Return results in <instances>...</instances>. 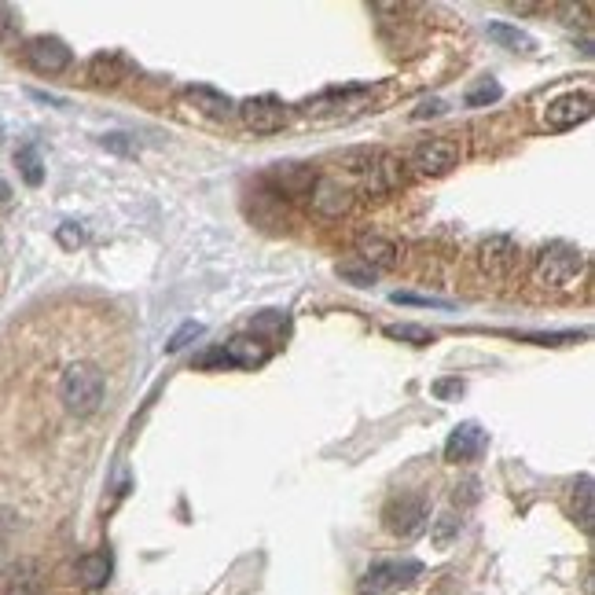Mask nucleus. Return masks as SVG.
I'll return each instance as SVG.
<instances>
[{"label": "nucleus", "mask_w": 595, "mask_h": 595, "mask_svg": "<svg viewBox=\"0 0 595 595\" xmlns=\"http://www.w3.org/2000/svg\"><path fill=\"white\" fill-rule=\"evenodd\" d=\"M103 371L89 360H78L63 371V382H59V397H63V408L70 416H92L96 408L103 405Z\"/></svg>", "instance_id": "obj_1"}, {"label": "nucleus", "mask_w": 595, "mask_h": 595, "mask_svg": "<svg viewBox=\"0 0 595 595\" xmlns=\"http://www.w3.org/2000/svg\"><path fill=\"white\" fill-rule=\"evenodd\" d=\"M584 269V254L570 243H548L533 261V283L537 287H566Z\"/></svg>", "instance_id": "obj_2"}, {"label": "nucleus", "mask_w": 595, "mask_h": 595, "mask_svg": "<svg viewBox=\"0 0 595 595\" xmlns=\"http://www.w3.org/2000/svg\"><path fill=\"white\" fill-rule=\"evenodd\" d=\"M419 577H423V562H416V559L375 562V566L360 577V595H397L401 588L416 584Z\"/></svg>", "instance_id": "obj_3"}, {"label": "nucleus", "mask_w": 595, "mask_h": 595, "mask_svg": "<svg viewBox=\"0 0 595 595\" xmlns=\"http://www.w3.org/2000/svg\"><path fill=\"white\" fill-rule=\"evenodd\" d=\"M427 518H430V511H427V500H423V496L401 493L386 504V511H382V526L390 529L393 537L412 540L427 529Z\"/></svg>", "instance_id": "obj_4"}, {"label": "nucleus", "mask_w": 595, "mask_h": 595, "mask_svg": "<svg viewBox=\"0 0 595 595\" xmlns=\"http://www.w3.org/2000/svg\"><path fill=\"white\" fill-rule=\"evenodd\" d=\"M460 162V144L452 136H430L416 147L412 155V166L423 173V177H445L452 166Z\"/></svg>", "instance_id": "obj_5"}, {"label": "nucleus", "mask_w": 595, "mask_h": 595, "mask_svg": "<svg viewBox=\"0 0 595 595\" xmlns=\"http://www.w3.org/2000/svg\"><path fill=\"white\" fill-rule=\"evenodd\" d=\"M353 199H357L353 188L342 184V180H335V177H316L313 191H309V203H313V210L320 217H327V221L349 214V210H353Z\"/></svg>", "instance_id": "obj_6"}, {"label": "nucleus", "mask_w": 595, "mask_h": 595, "mask_svg": "<svg viewBox=\"0 0 595 595\" xmlns=\"http://www.w3.org/2000/svg\"><path fill=\"white\" fill-rule=\"evenodd\" d=\"M405 184V166H401V158L390 155V151H375L368 162V173H364V188L371 195H390Z\"/></svg>", "instance_id": "obj_7"}, {"label": "nucleus", "mask_w": 595, "mask_h": 595, "mask_svg": "<svg viewBox=\"0 0 595 595\" xmlns=\"http://www.w3.org/2000/svg\"><path fill=\"white\" fill-rule=\"evenodd\" d=\"M239 118L247 122V129L254 133H280L283 125H287V111H283L280 100H272V96H258V100H247L239 103Z\"/></svg>", "instance_id": "obj_8"}, {"label": "nucleus", "mask_w": 595, "mask_h": 595, "mask_svg": "<svg viewBox=\"0 0 595 595\" xmlns=\"http://www.w3.org/2000/svg\"><path fill=\"white\" fill-rule=\"evenodd\" d=\"M592 118V96L588 92H566L559 100L548 103V111H544V122L551 129H573V125H581Z\"/></svg>", "instance_id": "obj_9"}, {"label": "nucleus", "mask_w": 595, "mask_h": 595, "mask_svg": "<svg viewBox=\"0 0 595 595\" xmlns=\"http://www.w3.org/2000/svg\"><path fill=\"white\" fill-rule=\"evenodd\" d=\"M70 48L59 41V37H34L26 45V63L37 70V74H63L70 67Z\"/></svg>", "instance_id": "obj_10"}, {"label": "nucleus", "mask_w": 595, "mask_h": 595, "mask_svg": "<svg viewBox=\"0 0 595 595\" xmlns=\"http://www.w3.org/2000/svg\"><path fill=\"white\" fill-rule=\"evenodd\" d=\"M515 258H518V247H515V239H507V236H489L482 247H478V265H482V272L489 280H504L507 272L515 269Z\"/></svg>", "instance_id": "obj_11"}, {"label": "nucleus", "mask_w": 595, "mask_h": 595, "mask_svg": "<svg viewBox=\"0 0 595 595\" xmlns=\"http://www.w3.org/2000/svg\"><path fill=\"white\" fill-rule=\"evenodd\" d=\"M489 445V434H485L478 423H460V427L452 430L449 441H445V460L449 463H471L478 460Z\"/></svg>", "instance_id": "obj_12"}, {"label": "nucleus", "mask_w": 595, "mask_h": 595, "mask_svg": "<svg viewBox=\"0 0 595 595\" xmlns=\"http://www.w3.org/2000/svg\"><path fill=\"white\" fill-rule=\"evenodd\" d=\"M269 184L276 195H309L316 184V173L302 162H276L269 169Z\"/></svg>", "instance_id": "obj_13"}, {"label": "nucleus", "mask_w": 595, "mask_h": 595, "mask_svg": "<svg viewBox=\"0 0 595 595\" xmlns=\"http://www.w3.org/2000/svg\"><path fill=\"white\" fill-rule=\"evenodd\" d=\"M221 349H225L228 364H236V368H261V364L272 357V349L265 346V338H254V335H236Z\"/></svg>", "instance_id": "obj_14"}, {"label": "nucleus", "mask_w": 595, "mask_h": 595, "mask_svg": "<svg viewBox=\"0 0 595 595\" xmlns=\"http://www.w3.org/2000/svg\"><path fill=\"white\" fill-rule=\"evenodd\" d=\"M4 595H45V581L34 562H19L4 573Z\"/></svg>", "instance_id": "obj_15"}, {"label": "nucleus", "mask_w": 595, "mask_h": 595, "mask_svg": "<svg viewBox=\"0 0 595 595\" xmlns=\"http://www.w3.org/2000/svg\"><path fill=\"white\" fill-rule=\"evenodd\" d=\"M188 100L195 103V107H199L206 118H217V122H225V118H232V114H236V103L228 100L225 92L206 89V85H195V89H188Z\"/></svg>", "instance_id": "obj_16"}, {"label": "nucleus", "mask_w": 595, "mask_h": 595, "mask_svg": "<svg viewBox=\"0 0 595 595\" xmlns=\"http://www.w3.org/2000/svg\"><path fill=\"white\" fill-rule=\"evenodd\" d=\"M357 254H360V261L364 265H371V269L379 272V269H393L397 265V254L401 250L393 247L390 239H382V236H364L357 243Z\"/></svg>", "instance_id": "obj_17"}, {"label": "nucleus", "mask_w": 595, "mask_h": 595, "mask_svg": "<svg viewBox=\"0 0 595 595\" xmlns=\"http://www.w3.org/2000/svg\"><path fill=\"white\" fill-rule=\"evenodd\" d=\"M129 74V63L122 56H114V52H103L89 63V78L92 85H100V89H114L118 81Z\"/></svg>", "instance_id": "obj_18"}, {"label": "nucleus", "mask_w": 595, "mask_h": 595, "mask_svg": "<svg viewBox=\"0 0 595 595\" xmlns=\"http://www.w3.org/2000/svg\"><path fill=\"white\" fill-rule=\"evenodd\" d=\"M107 577H111V555L107 551H92V555L78 559V581L85 588H103Z\"/></svg>", "instance_id": "obj_19"}, {"label": "nucleus", "mask_w": 595, "mask_h": 595, "mask_svg": "<svg viewBox=\"0 0 595 595\" xmlns=\"http://www.w3.org/2000/svg\"><path fill=\"white\" fill-rule=\"evenodd\" d=\"M489 37H493L496 45L515 48V52H529V48H533V37L522 34L518 26H507V23H493V26H489Z\"/></svg>", "instance_id": "obj_20"}, {"label": "nucleus", "mask_w": 595, "mask_h": 595, "mask_svg": "<svg viewBox=\"0 0 595 595\" xmlns=\"http://www.w3.org/2000/svg\"><path fill=\"white\" fill-rule=\"evenodd\" d=\"M573 518L581 522L584 533H592V478H581V482H577V493H573Z\"/></svg>", "instance_id": "obj_21"}, {"label": "nucleus", "mask_w": 595, "mask_h": 595, "mask_svg": "<svg viewBox=\"0 0 595 595\" xmlns=\"http://www.w3.org/2000/svg\"><path fill=\"white\" fill-rule=\"evenodd\" d=\"M338 276L346 283H353V287H375V276H379V272L371 269V265H364L360 258H349V261H338Z\"/></svg>", "instance_id": "obj_22"}, {"label": "nucleus", "mask_w": 595, "mask_h": 595, "mask_svg": "<svg viewBox=\"0 0 595 595\" xmlns=\"http://www.w3.org/2000/svg\"><path fill=\"white\" fill-rule=\"evenodd\" d=\"M15 162H19V173H23L26 184H34V188H37V184L45 180V169H41V155H37L34 144L19 147V151H15Z\"/></svg>", "instance_id": "obj_23"}, {"label": "nucleus", "mask_w": 595, "mask_h": 595, "mask_svg": "<svg viewBox=\"0 0 595 595\" xmlns=\"http://www.w3.org/2000/svg\"><path fill=\"white\" fill-rule=\"evenodd\" d=\"M386 335L405 338V342H412V346H430V342H434V331H427V327H419V324H390L386 327Z\"/></svg>", "instance_id": "obj_24"}, {"label": "nucleus", "mask_w": 595, "mask_h": 595, "mask_svg": "<svg viewBox=\"0 0 595 595\" xmlns=\"http://www.w3.org/2000/svg\"><path fill=\"white\" fill-rule=\"evenodd\" d=\"M500 96H504V89H500L496 81L485 78V81H478L471 92H467V107H489V103H496Z\"/></svg>", "instance_id": "obj_25"}, {"label": "nucleus", "mask_w": 595, "mask_h": 595, "mask_svg": "<svg viewBox=\"0 0 595 595\" xmlns=\"http://www.w3.org/2000/svg\"><path fill=\"white\" fill-rule=\"evenodd\" d=\"M56 243L67 250H78L81 243H85V232L78 228V221H63V225L56 228Z\"/></svg>", "instance_id": "obj_26"}, {"label": "nucleus", "mask_w": 595, "mask_h": 595, "mask_svg": "<svg viewBox=\"0 0 595 595\" xmlns=\"http://www.w3.org/2000/svg\"><path fill=\"white\" fill-rule=\"evenodd\" d=\"M456 533H460V518L449 511V515H441L438 526H434V544H438V548H445V544H449Z\"/></svg>", "instance_id": "obj_27"}, {"label": "nucleus", "mask_w": 595, "mask_h": 595, "mask_svg": "<svg viewBox=\"0 0 595 595\" xmlns=\"http://www.w3.org/2000/svg\"><path fill=\"white\" fill-rule=\"evenodd\" d=\"M100 147H107V151H114V155H136V144L129 140L125 133H107L100 136Z\"/></svg>", "instance_id": "obj_28"}, {"label": "nucleus", "mask_w": 595, "mask_h": 595, "mask_svg": "<svg viewBox=\"0 0 595 595\" xmlns=\"http://www.w3.org/2000/svg\"><path fill=\"white\" fill-rule=\"evenodd\" d=\"M199 335H203V324H184V327L177 331V335H173V338L166 342V349H169V353H180V349L188 346L191 338H199Z\"/></svg>", "instance_id": "obj_29"}, {"label": "nucleus", "mask_w": 595, "mask_h": 595, "mask_svg": "<svg viewBox=\"0 0 595 595\" xmlns=\"http://www.w3.org/2000/svg\"><path fill=\"white\" fill-rule=\"evenodd\" d=\"M254 338L261 335V331H272V335H280L283 327H287V316L283 313H269V316H258V320H254Z\"/></svg>", "instance_id": "obj_30"}, {"label": "nucleus", "mask_w": 595, "mask_h": 595, "mask_svg": "<svg viewBox=\"0 0 595 595\" xmlns=\"http://www.w3.org/2000/svg\"><path fill=\"white\" fill-rule=\"evenodd\" d=\"M393 302L397 305H434V309H449V302H441V298H419V294H393Z\"/></svg>", "instance_id": "obj_31"}, {"label": "nucleus", "mask_w": 595, "mask_h": 595, "mask_svg": "<svg viewBox=\"0 0 595 595\" xmlns=\"http://www.w3.org/2000/svg\"><path fill=\"white\" fill-rule=\"evenodd\" d=\"M434 393H438L441 401H445V397H460L463 382L460 379H441V382H434Z\"/></svg>", "instance_id": "obj_32"}, {"label": "nucleus", "mask_w": 595, "mask_h": 595, "mask_svg": "<svg viewBox=\"0 0 595 595\" xmlns=\"http://www.w3.org/2000/svg\"><path fill=\"white\" fill-rule=\"evenodd\" d=\"M195 364H199V368H225L228 357H225V349H210V353H203Z\"/></svg>", "instance_id": "obj_33"}, {"label": "nucleus", "mask_w": 595, "mask_h": 595, "mask_svg": "<svg viewBox=\"0 0 595 595\" xmlns=\"http://www.w3.org/2000/svg\"><path fill=\"white\" fill-rule=\"evenodd\" d=\"M12 34H15L12 12H8V8H0V41H4V37H12Z\"/></svg>", "instance_id": "obj_34"}, {"label": "nucleus", "mask_w": 595, "mask_h": 595, "mask_svg": "<svg viewBox=\"0 0 595 595\" xmlns=\"http://www.w3.org/2000/svg\"><path fill=\"white\" fill-rule=\"evenodd\" d=\"M441 111H445V103L430 100V103H423V111H416V118H427V114H441Z\"/></svg>", "instance_id": "obj_35"}, {"label": "nucleus", "mask_w": 595, "mask_h": 595, "mask_svg": "<svg viewBox=\"0 0 595 595\" xmlns=\"http://www.w3.org/2000/svg\"><path fill=\"white\" fill-rule=\"evenodd\" d=\"M8 199H12V191H8V184L0 180V203H8Z\"/></svg>", "instance_id": "obj_36"}, {"label": "nucleus", "mask_w": 595, "mask_h": 595, "mask_svg": "<svg viewBox=\"0 0 595 595\" xmlns=\"http://www.w3.org/2000/svg\"><path fill=\"white\" fill-rule=\"evenodd\" d=\"M0 562H4V559H0Z\"/></svg>", "instance_id": "obj_37"}]
</instances>
